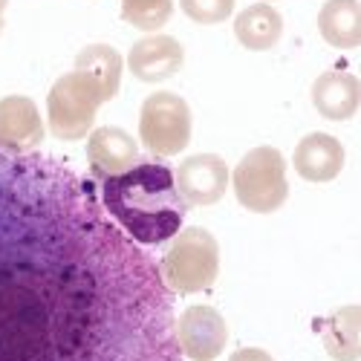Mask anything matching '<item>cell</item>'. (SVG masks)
Wrapping results in <instances>:
<instances>
[{
  "label": "cell",
  "mask_w": 361,
  "mask_h": 361,
  "mask_svg": "<svg viewBox=\"0 0 361 361\" xmlns=\"http://www.w3.org/2000/svg\"><path fill=\"white\" fill-rule=\"evenodd\" d=\"M157 260L70 165L0 150V361H183Z\"/></svg>",
  "instance_id": "cell-1"
},
{
  "label": "cell",
  "mask_w": 361,
  "mask_h": 361,
  "mask_svg": "<svg viewBox=\"0 0 361 361\" xmlns=\"http://www.w3.org/2000/svg\"><path fill=\"white\" fill-rule=\"evenodd\" d=\"M104 212L142 246H159L185 223L188 205L173 183V171L159 162H136L133 168L102 183Z\"/></svg>",
  "instance_id": "cell-2"
},
{
  "label": "cell",
  "mask_w": 361,
  "mask_h": 361,
  "mask_svg": "<svg viewBox=\"0 0 361 361\" xmlns=\"http://www.w3.org/2000/svg\"><path fill=\"white\" fill-rule=\"evenodd\" d=\"M159 275L171 292L191 295L214 286L220 275V243L205 228H179L162 257Z\"/></svg>",
  "instance_id": "cell-3"
},
{
  "label": "cell",
  "mask_w": 361,
  "mask_h": 361,
  "mask_svg": "<svg viewBox=\"0 0 361 361\" xmlns=\"http://www.w3.org/2000/svg\"><path fill=\"white\" fill-rule=\"evenodd\" d=\"M237 202L252 214H272L289 197L286 159L278 147H255L234 168Z\"/></svg>",
  "instance_id": "cell-4"
},
{
  "label": "cell",
  "mask_w": 361,
  "mask_h": 361,
  "mask_svg": "<svg viewBox=\"0 0 361 361\" xmlns=\"http://www.w3.org/2000/svg\"><path fill=\"white\" fill-rule=\"evenodd\" d=\"M191 107L176 93H154L142 104L139 136L145 147L157 157H176L191 142Z\"/></svg>",
  "instance_id": "cell-5"
},
{
  "label": "cell",
  "mask_w": 361,
  "mask_h": 361,
  "mask_svg": "<svg viewBox=\"0 0 361 361\" xmlns=\"http://www.w3.org/2000/svg\"><path fill=\"white\" fill-rule=\"evenodd\" d=\"M99 96L93 93L78 73H67L61 75L52 90H49V130L55 139L61 142H78L93 130L96 122V110H99Z\"/></svg>",
  "instance_id": "cell-6"
},
{
  "label": "cell",
  "mask_w": 361,
  "mask_h": 361,
  "mask_svg": "<svg viewBox=\"0 0 361 361\" xmlns=\"http://www.w3.org/2000/svg\"><path fill=\"white\" fill-rule=\"evenodd\" d=\"M176 347L183 358L191 361H214L228 341V326L214 307H188L173 321Z\"/></svg>",
  "instance_id": "cell-7"
},
{
  "label": "cell",
  "mask_w": 361,
  "mask_h": 361,
  "mask_svg": "<svg viewBox=\"0 0 361 361\" xmlns=\"http://www.w3.org/2000/svg\"><path fill=\"white\" fill-rule=\"evenodd\" d=\"M176 191L185 205L205 208L223 200L226 185H228V165L217 154H197L191 159H183L173 171Z\"/></svg>",
  "instance_id": "cell-8"
},
{
  "label": "cell",
  "mask_w": 361,
  "mask_h": 361,
  "mask_svg": "<svg viewBox=\"0 0 361 361\" xmlns=\"http://www.w3.org/2000/svg\"><path fill=\"white\" fill-rule=\"evenodd\" d=\"M44 142V122L38 104L26 96L0 99V150L6 154H32Z\"/></svg>",
  "instance_id": "cell-9"
},
{
  "label": "cell",
  "mask_w": 361,
  "mask_h": 361,
  "mask_svg": "<svg viewBox=\"0 0 361 361\" xmlns=\"http://www.w3.org/2000/svg\"><path fill=\"white\" fill-rule=\"evenodd\" d=\"M183 61L185 49L171 35H147L136 41L128 52V70L145 84H159L173 78L183 70Z\"/></svg>",
  "instance_id": "cell-10"
},
{
  "label": "cell",
  "mask_w": 361,
  "mask_h": 361,
  "mask_svg": "<svg viewBox=\"0 0 361 361\" xmlns=\"http://www.w3.org/2000/svg\"><path fill=\"white\" fill-rule=\"evenodd\" d=\"M292 165L307 183H329L344 168V147L329 133H310L298 142Z\"/></svg>",
  "instance_id": "cell-11"
},
{
  "label": "cell",
  "mask_w": 361,
  "mask_h": 361,
  "mask_svg": "<svg viewBox=\"0 0 361 361\" xmlns=\"http://www.w3.org/2000/svg\"><path fill=\"white\" fill-rule=\"evenodd\" d=\"M87 159L96 176H116L136 165L139 159V145L136 139L122 128H99L90 133L87 142Z\"/></svg>",
  "instance_id": "cell-12"
},
{
  "label": "cell",
  "mask_w": 361,
  "mask_h": 361,
  "mask_svg": "<svg viewBox=\"0 0 361 361\" xmlns=\"http://www.w3.org/2000/svg\"><path fill=\"white\" fill-rule=\"evenodd\" d=\"M312 104L329 122H344L358 113L361 104V81L353 73H324L312 84Z\"/></svg>",
  "instance_id": "cell-13"
},
{
  "label": "cell",
  "mask_w": 361,
  "mask_h": 361,
  "mask_svg": "<svg viewBox=\"0 0 361 361\" xmlns=\"http://www.w3.org/2000/svg\"><path fill=\"white\" fill-rule=\"evenodd\" d=\"M122 55L107 44H90L75 55V70L99 96V102H110L122 84Z\"/></svg>",
  "instance_id": "cell-14"
},
{
  "label": "cell",
  "mask_w": 361,
  "mask_h": 361,
  "mask_svg": "<svg viewBox=\"0 0 361 361\" xmlns=\"http://www.w3.org/2000/svg\"><path fill=\"white\" fill-rule=\"evenodd\" d=\"M234 35L252 52H266L272 49L281 35H283V18L275 6L269 4H255L249 9H243L234 20Z\"/></svg>",
  "instance_id": "cell-15"
},
{
  "label": "cell",
  "mask_w": 361,
  "mask_h": 361,
  "mask_svg": "<svg viewBox=\"0 0 361 361\" xmlns=\"http://www.w3.org/2000/svg\"><path fill=\"white\" fill-rule=\"evenodd\" d=\"M318 32L329 47L355 49L361 44L358 0H326L318 12Z\"/></svg>",
  "instance_id": "cell-16"
},
{
  "label": "cell",
  "mask_w": 361,
  "mask_h": 361,
  "mask_svg": "<svg viewBox=\"0 0 361 361\" xmlns=\"http://www.w3.org/2000/svg\"><path fill=\"white\" fill-rule=\"evenodd\" d=\"M358 307H341L324 324V350L336 361H358L361 355V336H358Z\"/></svg>",
  "instance_id": "cell-17"
},
{
  "label": "cell",
  "mask_w": 361,
  "mask_h": 361,
  "mask_svg": "<svg viewBox=\"0 0 361 361\" xmlns=\"http://www.w3.org/2000/svg\"><path fill=\"white\" fill-rule=\"evenodd\" d=\"M173 4L171 0H122V18L145 32H157L171 20Z\"/></svg>",
  "instance_id": "cell-18"
},
{
  "label": "cell",
  "mask_w": 361,
  "mask_h": 361,
  "mask_svg": "<svg viewBox=\"0 0 361 361\" xmlns=\"http://www.w3.org/2000/svg\"><path fill=\"white\" fill-rule=\"evenodd\" d=\"M179 6L197 23H223L234 12V0H179Z\"/></svg>",
  "instance_id": "cell-19"
},
{
  "label": "cell",
  "mask_w": 361,
  "mask_h": 361,
  "mask_svg": "<svg viewBox=\"0 0 361 361\" xmlns=\"http://www.w3.org/2000/svg\"><path fill=\"white\" fill-rule=\"evenodd\" d=\"M228 361H275L272 355H269L266 350H257V347H243V350H237Z\"/></svg>",
  "instance_id": "cell-20"
},
{
  "label": "cell",
  "mask_w": 361,
  "mask_h": 361,
  "mask_svg": "<svg viewBox=\"0 0 361 361\" xmlns=\"http://www.w3.org/2000/svg\"><path fill=\"white\" fill-rule=\"evenodd\" d=\"M9 6V0H0V15H4V9Z\"/></svg>",
  "instance_id": "cell-21"
},
{
  "label": "cell",
  "mask_w": 361,
  "mask_h": 361,
  "mask_svg": "<svg viewBox=\"0 0 361 361\" xmlns=\"http://www.w3.org/2000/svg\"><path fill=\"white\" fill-rule=\"evenodd\" d=\"M0 32H4V15H0Z\"/></svg>",
  "instance_id": "cell-22"
}]
</instances>
